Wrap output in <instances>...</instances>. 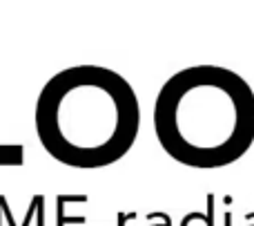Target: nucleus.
<instances>
[{"label":"nucleus","instance_id":"f03ea898","mask_svg":"<svg viewBox=\"0 0 254 226\" xmlns=\"http://www.w3.org/2000/svg\"><path fill=\"white\" fill-rule=\"evenodd\" d=\"M154 132L174 161L214 170L239 161L254 143V92L221 65L172 74L154 103Z\"/></svg>","mask_w":254,"mask_h":226},{"label":"nucleus","instance_id":"f257e3e1","mask_svg":"<svg viewBox=\"0 0 254 226\" xmlns=\"http://www.w3.org/2000/svg\"><path fill=\"white\" fill-rule=\"evenodd\" d=\"M36 134L49 157L71 168H105L131 150L140 108L131 83L101 65H76L43 85Z\"/></svg>","mask_w":254,"mask_h":226}]
</instances>
